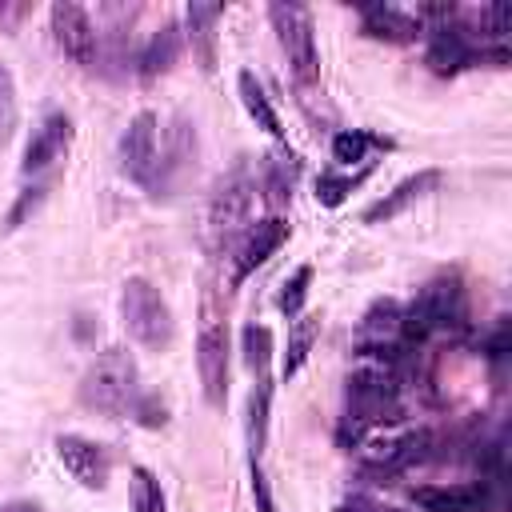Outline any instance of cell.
I'll return each instance as SVG.
<instances>
[{
	"mask_svg": "<svg viewBox=\"0 0 512 512\" xmlns=\"http://www.w3.org/2000/svg\"><path fill=\"white\" fill-rule=\"evenodd\" d=\"M80 396L88 408L120 420V416H132L136 400H140V368H136V356L128 348H104L96 356V364L88 368L84 384H80Z\"/></svg>",
	"mask_w": 512,
	"mask_h": 512,
	"instance_id": "obj_1",
	"label": "cell"
},
{
	"mask_svg": "<svg viewBox=\"0 0 512 512\" xmlns=\"http://www.w3.org/2000/svg\"><path fill=\"white\" fill-rule=\"evenodd\" d=\"M120 320H124L128 336L136 344L152 348V352H160V348L172 344V332H176L172 308L160 296V288L152 280H144V276L124 280V288H120Z\"/></svg>",
	"mask_w": 512,
	"mask_h": 512,
	"instance_id": "obj_2",
	"label": "cell"
},
{
	"mask_svg": "<svg viewBox=\"0 0 512 512\" xmlns=\"http://www.w3.org/2000/svg\"><path fill=\"white\" fill-rule=\"evenodd\" d=\"M464 324V288L456 276H440L432 284L420 288V296L408 304V312H400V336L408 340H424L440 328H456Z\"/></svg>",
	"mask_w": 512,
	"mask_h": 512,
	"instance_id": "obj_3",
	"label": "cell"
},
{
	"mask_svg": "<svg viewBox=\"0 0 512 512\" xmlns=\"http://www.w3.org/2000/svg\"><path fill=\"white\" fill-rule=\"evenodd\" d=\"M276 40L288 56V68L300 84H312L320 72V56H316V32H312V12L304 4H272L268 8Z\"/></svg>",
	"mask_w": 512,
	"mask_h": 512,
	"instance_id": "obj_4",
	"label": "cell"
},
{
	"mask_svg": "<svg viewBox=\"0 0 512 512\" xmlns=\"http://www.w3.org/2000/svg\"><path fill=\"white\" fill-rule=\"evenodd\" d=\"M252 204H256V180L248 172V164H236L212 192V204H208V228L220 244H228L232 236L244 232L248 216H252Z\"/></svg>",
	"mask_w": 512,
	"mask_h": 512,
	"instance_id": "obj_5",
	"label": "cell"
},
{
	"mask_svg": "<svg viewBox=\"0 0 512 512\" xmlns=\"http://www.w3.org/2000/svg\"><path fill=\"white\" fill-rule=\"evenodd\" d=\"M120 168L140 188H160V120L156 112H136L120 136Z\"/></svg>",
	"mask_w": 512,
	"mask_h": 512,
	"instance_id": "obj_6",
	"label": "cell"
},
{
	"mask_svg": "<svg viewBox=\"0 0 512 512\" xmlns=\"http://www.w3.org/2000/svg\"><path fill=\"white\" fill-rule=\"evenodd\" d=\"M348 416L360 420L364 428H372L376 420H388L396 412V380L388 368L368 364L360 372L348 376Z\"/></svg>",
	"mask_w": 512,
	"mask_h": 512,
	"instance_id": "obj_7",
	"label": "cell"
},
{
	"mask_svg": "<svg viewBox=\"0 0 512 512\" xmlns=\"http://www.w3.org/2000/svg\"><path fill=\"white\" fill-rule=\"evenodd\" d=\"M48 20H52L56 48H60L68 60H76V64H84V68H92V64H96V56H100V32L92 28V16H88L80 4L60 0V4H52V8H48Z\"/></svg>",
	"mask_w": 512,
	"mask_h": 512,
	"instance_id": "obj_8",
	"label": "cell"
},
{
	"mask_svg": "<svg viewBox=\"0 0 512 512\" xmlns=\"http://www.w3.org/2000/svg\"><path fill=\"white\" fill-rule=\"evenodd\" d=\"M196 372L208 404H224L228 396V328L220 320H204L196 336Z\"/></svg>",
	"mask_w": 512,
	"mask_h": 512,
	"instance_id": "obj_9",
	"label": "cell"
},
{
	"mask_svg": "<svg viewBox=\"0 0 512 512\" xmlns=\"http://www.w3.org/2000/svg\"><path fill=\"white\" fill-rule=\"evenodd\" d=\"M56 456L64 464V472L80 484V488H104L108 484V472H112V460H108V448L80 436V432H64L56 436Z\"/></svg>",
	"mask_w": 512,
	"mask_h": 512,
	"instance_id": "obj_10",
	"label": "cell"
},
{
	"mask_svg": "<svg viewBox=\"0 0 512 512\" xmlns=\"http://www.w3.org/2000/svg\"><path fill=\"white\" fill-rule=\"evenodd\" d=\"M68 144H72V120L64 116V112H48L40 124H36V132H32V140H28V148H24V176H36V172H44V168H52L64 152H68Z\"/></svg>",
	"mask_w": 512,
	"mask_h": 512,
	"instance_id": "obj_11",
	"label": "cell"
},
{
	"mask_svg": "<svg viewBox=\"0 0 512 512\" xmlns=\"http://www.w3.org/2000/svg\"><path fill=\"white\" fill-rule=\"evenodd\" d=\"M288 240V224L280 220V216H268V220H260V224H252L248 232H244V244H240V252H236V268H232V284H240V280H248L280 244Z\"/></svg>",
	"mask_w": 512,
	"mask_h": 512,
	"instance_id": "obj_12",
	"label": "cell"
},
{
	"mask_svg": "<svg viewBox=\"0 0 512 512\" xmlns=\"http://www.w3.org/2000/svg\"><path fill=\"white\" fill-rule=\"evenodd\" d=\"M400 304L396 300H376L368 312H364V320H360V328H356V340H360V352L364 356H392L396 348H392V340L400 336Z\"/></svg>",
	"mask_w": 512,
	"mask_h": 512,
	"instance_id": "obj_13",
	"label": "cell"
},
{
	"mask_svg": "<svg viewBox=\"0 0 512 512\" xmlns=\"http://www.w3.org/2000/svg\"><path fill=\"white\" fill-rule=\"evenodd\" d=\"M412 500L424 512H484L488 508V488L484 484H424L412 488Z\"/></svg>",
	"mask_w": 512,
	"mask_h": 512,
	"instance_id": "obj_14",
	"label": "cell"
},
{
	"mask_svg": "<svg viewBox=\"0 0 512 512\" xmlns=\"http://www.w3.org/2000/svg\"><path fill=\"white\" fill-rule=\"evenodd\" d=\"M440 184V172L436 168H424V172H412V176H404L392 192H384L368 212H364V224H380V220H396L408 204H416L420 196H428L432 188Z\"/></svg>",
	"mask_w": 512,
	"mask_h": 512,
	"instance_id": "obj_15",
	"label": "cell"
},
{
	"mask_svg": "<svg viewBox=\"0 0 512 512\" xmlns=\"http://www.w3.org/2000/svg\"><path fill=\"white\" fill-rule=\"evenodd\" d=\"M224 16V4H188L184 8V24H188V44L200 60L204 72L216 68V24Z\"/></svg>",
	"mask_w": 512,
	"mask_h": 512,
	"instance_id": "obj_16",
	"label": "cell"
},
{
	"mask_svg": "<svg viewBox=\"0 0 512 512\" xmlns=\"http://www.w3.org/2000/svg\"><path fill=\"white\" fill-rule=\"evenodd\" d=\"M360 16H364V32L376 36V40L408 44V40H416L424 32V24L412 12H400L392 4H368V8H360Z\"/></svg>",
	"mask_w": 512,
	"mask_h": 512,
	"instance_id": "obj_17",
	"label": "cell"
},
{
	"mask_svg": "<svg viewBox=\"0 0 512 512\" xmlns=\"http://www.w3.org/2000/svg\"><path fill=\"white\" fill-rule=\"evenodd\" d=\"M176 52H180V28H176L172 20H164V24L148 36V44H144V52H140V76H144V80L164 76V72L176 64Z\"/></svg>",
	"mask_w": 512,
	"mask_h": 512,
	"instance_id": "obj_18",
	"label": "cell"
},
{
	"mask_svg": "<svg viewBox=\"0 0 512 512\" xmlns=\"http://www.w3.org/2000/svg\"><path fill=\"white\" fill-rule=\"evenodd\" d=\"M316 336H320V316H296V324H292V332H288V352H284V364H280V376H284V380H292V376L304 368V360H308Z\"/></svg>",
	"mask_w": 512,
	"mask_h": 512,
	"instance_id": "obj_19",
	"label": "cell"
},
{
	"mask_svg": "<svg viewBox=\"0 0 512 512\" xmlns=\"http://www.w3.org/2000/svg\"><path fill=\"white\" fill-rule=\"evenodd\" d=\"M236 88H240V100H244V108H248V116L268 132V136H284V128H280V116L272 112V104H268V96H264V88H260V80L252 76V72H240L236 76Z\"/></svg>",
	"mask_w": 512,
	"mask_h": 512,
	"instance_id": "obj_20",
	"label": "cell"
},
{
	"mask_svg": "<svg viewBox=\"0 0 512 512\" xmlns=\"http://www.w3.org/2000/svg\"><path fill=\"white\" fill-rule=\"evenodd\" d=\"M268 404H272V384H268V376H260L252 396H248V448H252V460H260V448H264V436H268Z\"/></svg>",
	"mask_w": 512,
	"mask_h": 512,
	"instance_id": "obj_21",
	"label": "cell"
},
{
	"mask_svg": "<svg viewBox=\"0 0 512 512\" xmlns=\"http://www.w3.org/2000/svg\"><path fill=\"white\" fill-rule=\"evenodd\" d=\"M132 512H164V488L148 468H132Z\"/></svg>",
	"mask_w": 512,
	"mask_h": 512,
	"instance_id": "obj_22",
	"label": "cell"
},
{
	"mask_svg": "<svg viewBox=\"0 0 512 512\" xmlns=\"http://www.w3.org/2000/svg\"><path fill=\"white\" fill-rule=\"evenodd\" d=\"M268 360H272V332H268L264 324H248V328H244V364H248L256 376H264Z\"/></svg>",
	"mask_w": 512,
	"mask_h": 512,
	"instance_id": "obj_23",
	"label": "cell"
},
{
	"mask_svg": "<svg viewBox=\"0 0 512 512\" xmlns=\"http://www.w3.org/2000/svg\"><path fill=\"white\" fill-rule=\"evenodd\" d=\"M308 284H312V268H308V264H300V268L284 280V288H280V296H276V308H280L284 316H300L304 296H308Z\"/></svg>",
	"mask_w": 512,
	"mask_h": 512,
	"instance_id": "obj_24",
	"label": "cell"
},
{
	"mask_svg": "<svg viewBox=\"0 0 512 512\" xmlns=\"http://www.w3.org/2000/svg\"><path fill=\"white\" fill-rule=\"evenodd\" d=\"M12 132H16V80L8 64H0V148L12 140Z\"/></svg>",
	"mask_w": 512,
	"mask_h": 512,
	"instance_id": "obj_25",
	"label": "cell"
},
{
	"mask_svg": "<svg viewBox=\"0 0 512 512\" xmlns=\"http://www.w3.org/2000/svg\"><path fill=\"white\" fill-rule=\"evenodd\" d=\"M372 144H380V140L368 136V132H340V136L332 140V160H336V164H356V160H364V152H368Z\"/></svg>",
	"mask_w": 512,
	"mask_h": 512,
	"instance_id": "obj_26",
	"label": "cell"
},
{
	"mask_svg": "<svg viewBox=\"0 0 512 512\" xmlns=\"http://www.w3.org/2000/svg\"><path fill=\"white\" fill-rule=\"evenodd\" d=\"M348 192H352V180H348V176H332V172H324V176L316 180V196H320V204H328V208H336Z\"/></svg>",
	"mask_w": 512,
	"mask_h": 512,
	"instance_id": "obj_27",
	"label": "cell"
},
{
	"mask_svg": "<svg viewBox=\"0 0 512 512\" xmlns=\"http://www.w3.org/2000/svg\"><path fill=\"white\" fill-rule=\"evenodd\" d=\"M252 496H256V508H260V512H276L272 492H268V480H264V472H260L256 460H252Z\"/></svg>",
	"mask_w": 512,
	"mask_h": 512,
	"instance_id": "obj_28",
	"label": "cell"
},
{
	"mask_svg": "<svg viewBox=\"0 0 512 512\" xmlns=\"http://www.w3.org/2000/svg\"><path fill=\"white\" fill-rule=\"evenodd\" d=\"M336 512H400V508H388V504L368 500V496H352V500H344Z\"/></svg>",
	"mask_w": 512,
	"mask_h": 512,
	"instance_id": "obj_29",
	"label": "cell"
},
{
	"mask_svg": "<svg viewBox=\"0 0 512 512\" xmlns=\"http://www.w3.org/2000/svg\"><path fill=\"white\" fill-rule=\"evenodd\" d=\"M0 512H36V508H28V504H12V508H0Z\"/></svg>",
	"mask_w": 512,
	"mask_h": 512,
	"instance_id": "obj_30",
	"label": "cell"
}]
</instances>
